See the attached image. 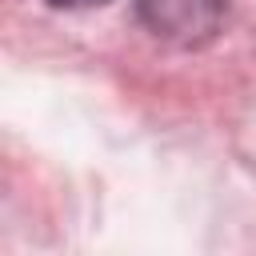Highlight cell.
Listing matches in <instances>:
<instances>
[{
	"mask_svg": "<svg viewBox=\"0 0 256 256\" xmlns=\"http://www.w3.org/2000/svg\"><path fill=\"white\" fill-rule=\"evenodd\" d=\"M140 16L156 36L176 44H196L220 28L224 0H140Z\"/></svg>",
	"mask_w": 256,
	"mask_h": 256,
	"instance_id": "cell-1",
	"label": "cell"
},
{
	"mask_svg": "<svg viewBox=\"0 0 256 256\" xmlns=\"http://www.w3.org/2000/svg\"><path fill=\"white\" fill-rule=\"evenodd\" d=\"M52 8H92V4H108V0H44Z\"/></svg>",
	"mask_w": 256,
	"mask_h": 256,
	"instance_id": "cell-2",
	"label": "cell"
}]
</instances>
